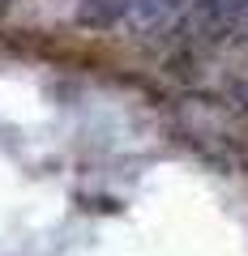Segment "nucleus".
<instances>
[{"mask_svg":"<svg viewBox=\"0 0 248 256\" xmlns=\"http://www.w3.org/2000/svg\"><path fill=\"white\" fill-rule=\"evenodd\" d=\"M0 4H5V0H0Z\"/></svg>","mask_w":248,"mask_h":256,"instance_id":"f257e3e1","label":"nucleus"}]
</instances>
